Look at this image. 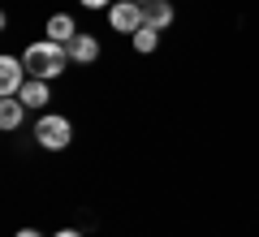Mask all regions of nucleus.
<instances>
[{
  "label": "nucleus",
  "instance_id": "1a4fd4ad",
  "mask_svg": "<svg viewBox=\"0 0 259 237\" xmlns=\"http://www.w3.org/2000/svg\"><path fill=\"white\" fill-rule=\"evenodd\" d=\"M78 35L74 18L69 13H56V18H48V39H56V43H69V39Z\"/></svg>",
  "mask_w": 259,
  "mask_h": 237
},
{
  "label": "nucleus",
  "instance_id": "f03ea898",
  "mask_svg": "<svg viewBox=\"0 0 259 237\" xmlns=\"http://www.w3.org/2000/svg\"><path fill=\"white\" fill-rule=\"evenodd\" d=\"M35 138H39V147H48V151H65V147L74 143V125L65 117H39L35 121Z\"/></svg>",
  "mask_w": 259,
  "mask_h": 237
},
{
  "label": "nucleus",
  "instance_id": "0eeeda50",
  "mask_svg": "<svg viewBox=\"0 0 259 237\" xmlns=\"http://www.w3.org/2000/svg\"><path fill=\"white\" fill-rule=\"evenodd\" d=\"M22 112H26V104H22L18 95H5V100H0V129H18Z\"/></svg>",
  "mask_w": 259,
  "mask_h": 237
},
{
  "label": "nucleus",
  "instance_id": "ddd939ff",
  "mask_svg": "<svg viewBox=\"0 0 259 237\" xmlns=\"http://www.w3.org/2000/svg\"><path fill=\"white\" fill-rule=\"evenodd\" d=\"M18 237H44V233H39V228H22Z\"/></svg>",
  "mask_w": 259,
  "mask_h": 237
},
{
  "label": "nucleus",
  "instance_id": "7ed1b4c3",
  "mask_svg": "<svg viewBox=\"0 0 259 237\" xmlns=\"http://www.w3.org/2000/svg\"><path fill=\"white\" fill-rule=\"evenodd\" d=\"M108 22H112V30H121V35H134L139 26H147V13H143L139 0H117V5L108 9Z\"/></svg>",
  "mask_w": 259,
  "mask_h": 237
},
{
  "label": "nucleus",
  "instance_id": "f8f14e48",
  "mask_svg": "<svg viewBox=\"0 0 259 237\" xmlns=\"http://www.w3.org/2000/svg\"><path fill=\"white\" fill-rule=\"evenodd\" d=\"M56 237H87V233H82V228H61Z\"/></svg>",
  "mask_w": 259,
  "mask_h": 237
},
{
  "label": "nucleus",
  "instance_id": "20e7f679",
  "mask_svg": "<svg viewBox=\"0 0 259 237\" xmlns=\"http://www.w3.org/2000/svg\"><path fill=\"white\" fill-rule=\"evenodd\" d=\"M26 65H22V56H0V95H18L22 86H26Z\"/></svg>",
  "mask_w": 259,
  "mask_h": 237
},
{
  "label": "nucleus",
  "instance_id": "f257e3e1",
  "mask_svg": "<svg viewBox=\"0 0 259 237\" xmlns=\"http://www.w3.org/2000/svg\"><path fill=\"white\" fill-rule=\"evenodd\" d=\"M22 65H26L30 78H56V73L69 65V52H65V43H56V39H39V43L26 48V56H22Z\"/></svg>",
  "mask_w": 259,
  "mask_h": 237
},
{
  "label": "nucleus",
  "instance_id": "6e6552de",
  "mask_svg": "<svg viewBox=\"0 0 259 237\" xmlns=\"http://www.w3.org/2000/svg\"><path fill=\"white\" fill-rule=\"evenodd\" d=\"M18 100L26 104V108H44L48 104V82L44 78H26V86L18 91Z\"/></svg>",
  "mask_w": 259,
  "mask_h": 237
},
{
  "label": "nucleus",
  "instance_id": "39448f33",
  "mask_svg": "<svg viewBox=\"0 0 259 237\" xmlns=\"http://www.w3.org/2000/svg\"><path fill=\"white\" fill-rule=\"evenodd\" d=\"M65 52H69V61H78V65H91L95 56H100V43H95V35H74L69 43H65Z\"/></svg>",
  "mask_w": 259,
  "mask_h": 237
},
{
  "label": "nucleus",
  "instance_id": "4468645a",
  "mask_svg": "<svg viewBox=\"0 0 259 237\" xmlns=\"http://www.w3.org/2000/svg\"><path fill=\"white\" fill-rule=\"evenodd\" d=\"M139 5H147V0H139Z\"/></svg>",
  "mask_w": 259,
  "mask_h": 237
},
{
  "label": "nucleus",
  "instance_id": "423d86ee",
  "mask_svg": "<svg viewBox=\"0 0 259 237\" xmlns=\"http://www.w3.org/2000/svg\"><path fill=\"white\" fill-rule=\"evenodd\" d=\"M143 13H147V26H156V30H168V26H173V18H177L168 0H147Z\"/></svg>",
  "mask_w": 259,
  "mask_h": 237
},
{
  "label": "nucleus",
  "instance_id": "9b49d317",
  "mask_svg": "<svg viewBox=\"0 0 259 237\" xmlns=\"http://www.w3.org/2000/svg\"><path fill=\"white\" fill-rule=\"evenodd\" d=\"M78 5H87V9H104V5H112V0H78Z\"/></svg>",
  "mask_w": 259,
  "mask_h": 237
},
{
  "label": "nucleus",
  "instance_id": "9d476101",
  "mask_svg": "<svg viewBox=\"0 0 259 237\" xmlns=\"http://www.w3.org/2000/svg\"><path fill=\"white\" fill-rule=\"evenodd\" d=\"M156 35H160L156 26H139L134 30V48H139V52H151V48H156Z\"/></svg>",
  "mask_w": 259,
  "mask_h": 237
}]
</instances>
